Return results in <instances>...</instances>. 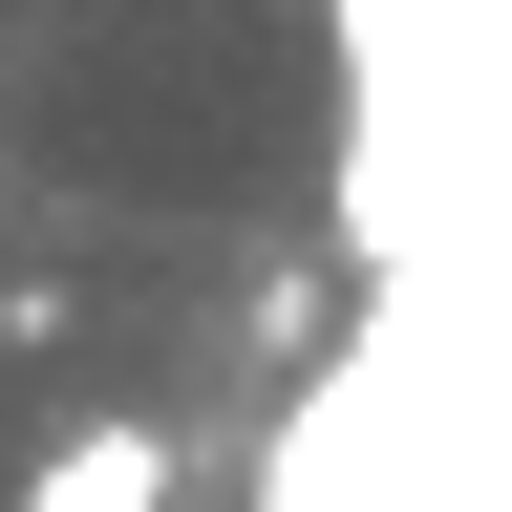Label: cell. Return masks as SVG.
<instances>
[{
    "mask_svg": "<svg viewBox=\"0 0 512 512\" xmlns=\"http://www.w3.org/2000/svg\"><path fill=\"white\" fill-rule=\"evenodd\" d=\"M22 512H171V427H64L22 470Z\"/></svg>",
    "mask_w": 512,
    "mask_h": 512,
    "instance_id": "1",
    "label": "cell"
},
{
    "mask_svg": "<svg viewBox=\"0 0 512 512\" xmlns=\"http://www.w3.org/2000/svg\"><path fill=\"white\" fill-rule=\"evenodd\" d=\"M363 427H384V363H342L299 406V448H278V512H363Z\"/></svg>",
    "mask_w": 512,
    "mask_h": 512,
    "instance_id": "2",
    "label": "cell"
}]
</instances>
